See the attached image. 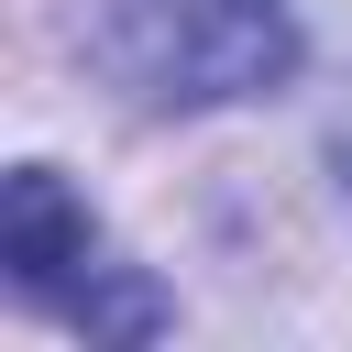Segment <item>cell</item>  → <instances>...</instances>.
Instances as JSON below:
<instances>
[{
  "mask_svg": "<svg viewBox=\"0 0 352 352\" xmlns=\"http://www.w3.org/2000/svg\"><path fill=\"white\" fill-rule=\"evenodd\" d=\"M88 66L143 110H231L297 77L286 0H88Z\"/></svg>",
  "mask_w": 352,
  "mask_h": 352,
  "instance_id": "1",
  "label": "cell"
},
{
  "mask_svg": "<svg viewBox=\"0 0 352 352\" xmlns=\"http://www.w3.org/2000/svg\"><path fill=\"white\" fill-rule=\"evenodd\" d=\"M0 264H11L22 297L66 308L88 341H154V330H165V297H154L132 264H110L88 198H77L55 165H11V187H0Z\"/></svg>",
  "mask_w": 352,
  "mask_h": 352,
  "instance_id": "2",
  "label": "cell"
},
{
  "mask_svg": "<svg viewBox=\"0 0 352 352\" xmlns=\"http://www.w3.org/2000/svg\"><path fill=\"white\" fill-rule=\"evenodd\" d=\"M330 165H341V187H352V132H341V154H330Z\"/></svg>",
  "mask_w": 352,
  "mask_h": 352,
  "instance_id": "3",
  "label": "cell"
}]
</instances>
